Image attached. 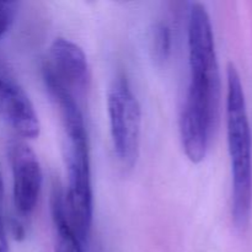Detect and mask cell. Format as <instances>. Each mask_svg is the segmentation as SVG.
I'll list each match as a JSON object with an SVG mask.
<instances>
[{"mask_svg":"<svg viewBox=\"0 0 252 252\" xmlns=\"http://www.w3.org/2000/svg\"><path fill=\"white\" fill-rule=\"evenodd\" d=\"M189 84L180 116L182 148L189 161L206 158L219 121L220 75L211 17L199 2L189 15Z\"/></svg>","mask_w":252,"mask_h":252,"instance_id":"cell-1","label":"cell"},{"mask_svg":"<svg viewBox=\"0 0 252 252\" xmlns=\"http://www.w3.org/2000/svg\"><path fill=\"white\" fill-rule=\"evenodd\" d=\"M46 86L59 107L66 140L65 160L68 170V189L66 193H64L66 216L73 230L85 244L90 236L94 216L88 130L75 97L52 83H46Z\"/></svg>","mask_w":252,"mask_h":252,"instance_id":"cell-2","label":"cell"},{"mask_svg":"<svg viewBox=\"0 0 252 252\" xmlns=\"http://www.w3.org/2000/svg\"><path fill=\"white\" fill-rule=\"evenodd\" d=\"M226 135L231 164V216L236 228L250 220L252 209V135L245 94L238 69L230 63L226 70Z\"/></svg>","mask_w":252,"mask_h":252,"instance_id":"cell-3","label":"cell"},{"mask_svg":"<svg viewBox=\"0 0 252 252\" xmlns=\"http://www.w3.org/2000/svg\"><path fill=\"white\" fill-rule=\"evenodd\" d=\"M111 138L117 159L125 167H133L139 157L142 108L125 76H117L107 94Z\"/></svg>","mask_w":252,"mask_h":252,"instance_id":"cell-4","label":"cell"},{"mask_svg":"<svg viewBox=\"0 0 252 252\" xmlns=\"http://www.w3.org/2000/svg\"><path fill=\"white\" fill-rule=\"evenodd\" d=\"M12 172V196L17 214L29 218L36 209L42 187V170L36 153L24 140L14 139L7 145Z\"/></svg>","mask_w":252,"mask_h":252,"instance_id":"cell-5","label":"cell"},{"mask_svg":"<svg viewBox=\"0 0 252 252\" xmlns=\"http://www.w3.org/2000/svg\"><path fill=\"white\" fill-rule=\"evenodd\" d=\"M43 80L75 94L84 93L90 80V69L83 49L66 38H56L49 47L48 61L43 65Z\"/></svg>","mask_w":252,"mask_h":252,"instance_id":"cell-6","label":"cell"},{"mask_svg":"<svg viewBox=\"0 0 252 252\" xmlns=\"http://www.w3.org/2000/svg\"><path fill=\"white\" fill-rule=\"evenodd\" d=\"M0 120L20 137L34 139L39 135L38 116L27 94L17 84L0 75Z\"/></svg>","mask_w":252,"mask_h":252,"instance_id":"cell-7","label":"cell"},{"mask_svg":"<svg viewBox=\"0 0 252 252\" xmlns=\"http://www.w3.org/2000/svg\"><path fill=\"white\" fill-rule=\"evenodd\" d=\"M51 212L57 230L56 252H85L84 243L78 238L69 223L63 189L58 184H54L52 189Z\"/></svg>","mask_w":252,"mask_h":252,"instance_id":"cell-8","label":"cell"},{"mask_svg":"<svg viewBox=\"0 0 252 252\" xmlns=\"http://www.w3.org/2000/svg\"><path fill=\"white\" fill-rule=\"evenodd\" d=\"M171 29L165 22H158L152 31V54L158 64H164L171 56Z\"/></svg>","mask_w":252,"mask_h":252,"instance_id":"cell-9","label":"cell"},{"mask_svg":"<svg viewBox=\"0 0 252 252\" xmlns=\"http://www.w3.org/2000/svg\"><path fill=\"white\" fill-rule=\"evenodd\" d=\"M17 4L14 1H0V38L9 31L16 15Z\"/></svg>","mask_w":252,"mask_h":252,"instance_id":"cell-10","label":"cell"},{"mask_svg":"<svg viewBox=\"0 0 252 252\" xmlns=\"http://www.w3.org/2000/svg\"><path fill=\"white\" fill-rule=\"evenodd\" d=\"M0 252H9V243H7L4 223H2L1 209H0Z\"/></svg>","mask_w":252,"mask_h":252,"instance_id":"cell-11","label":"cell"},{"mask_svg":"<svg viewBox=\"0 0 252 252\" xmlns=\"http://www.w3.org/2000/svg\"><path fill=\"white\" fill-rule=\"evenodd\" d=\"M2 201H4V181H2L1 174H0V209L2 207Z\"/></svg>","mask_w":252,"mask_h":252,"instance_id":"cell-12","label":"cell"}]
</instances>
